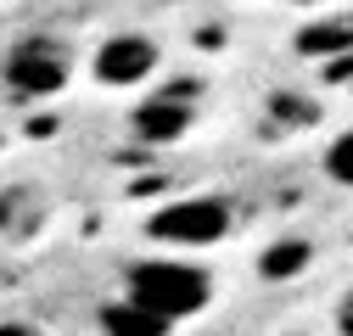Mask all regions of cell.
<instances>
[{
  "mask_svg": "<svg viewBox=\"0 0 353 336\" xmlns=\"http://www.w3.org/2000/svg\"><path fill=\"white\" fill-rule=\"evenodd\" d=\"M0 336H34V325H23V319H0Z\"/></svg>",
  "mask_w": 353,
  "mask_h": 336,
  "instance_id": "obj_11",
  "label": "cell"
},
{
  "mask_svg": "<svg viewBox=\"0 0 353 336\" xmlns=\"http://www.w3.org/2000/svg\"><path fill=\"white\" fill-rule=\"evenodd\" d=\"M325 180L353 191V129H342L331 146H325Z\"/></svg>",
  "mask_w": 353,
  "mask_h": 336,
  "instance_id": "obj_8",
  "label": "cell"
},
{
  "mask_svg": "<svg viewBox=\"0 0 353 336\" xmlns=\"http://www.w3.org/2000/svg\"><path fill=\"white\" fill-rule=\"evenodd\" d=\"M331 45H336V51H347V45H353V28H347V23H325V28H308V34L297 39V51H303V56H325Z\"/></svg>",
  "mask_w": 353,
  "mask_h": 336,
  "instance_id": "obj_9",
  "label": "cell"
},
{
  "mask_svg": "<svg viewBox=\"0 0 353 336\" xmlns=\"http://www.w3.org/2000/svg\"><path fill=\"white\" fill-rule=\"evenodd\" d=\"M185 129H191V107H185L180 96L146 101V107L135 112V135H141V140H157V146H168V140H180Z\"/></svg>",
  "mask_w": 353,
  "mask_h": 336,
  "instance_id": "obj_5",
  "label": "cell"
},
{
  "mask_svg": "<svg viewBox=\"0 0 353 336\" xmlns=\"http://www.w3.org/2000/svg\"><path fill=\"white\" fill-rule=\"evenodd\" d=\"M152 73H157V39H146V34H112L96 51V78L107 90H129V84H141Z\"/></svg>",
  "mask_w": 353,
  "mask_h": 336,
  "instance_id": "obj_4",
  "label": "cell"
},
{
  "mask_svg": "<svg viewBox=\"0 0 353 336\" xmlns=\"http://www.w3.org/2000/svg\"><path fill=\"white\" fill-rule=\"evenodd\" d=\"M68 78H73V56L57 39H23L6 56V84L17 96H28V101H46V96L68 90Z\"/></svg>",
  "mask_w": 353,
  "mask_h": 336,
  "instance_id": "obj_3",
  "label": "cell"
},
{
  "mask_svg": "<svg viewBox=\"0 0 353 336\" xmlns=\"http://www.w3.org/2000/svg\"><path fill=\"white\" fill-rule=\"evenodd\" d=\"M308 258H314V246H308L303 235H286V241H275V246L258 258V275H263V280H286V275L308 269Z\"/></svg>",
  "mask_w": 353,
  "mask_h": 336,
  "instance_id": "obj_7",
  "label": "cell"
},
{
  "mask_svg": "<svg viewBox=\"0 0 353 336\" xmlns=\"http://www.w3.org/2000/svg\"><path fill=\"white\" fill-rule=\"evenodd\" d=\"M336 330H342V336H353V291H347V303L336 308Z\"/></svg>",
  "mask_w": 353,
  "mask_h": 336,
  "instance_id": "obj_10",
  "label": "cell"
},
{
  "mask_svg": "<svg viewBox=\"0 0 353 336\" xmlns=\"http://www.w3.org/2000/svg\"><path fill=\"white\" fill-rule=\"evenodd\" d=\"M101 330L107 336H168L174 325L163 319V314H152V308H141V303H129V297H118V303H101Z\"/></svg>",
  "mask_w": 353,
  "mask_h": 336,
  "instance_id": "obj_6",
  "label": "cell"
},
{
  "mask_svg": "<svg viewBox=\"0 0 353 336\" xmlns=\"http://www.w3.org/2000/svg\"><path fill=\"white\" fill-rule=\"evenodd\" d=\"M236 230V213L225 196H180L157 207V213L146 219V235L157 246H180V252H202V246H219Z\"/></svg>",
  "mask_w": 353,
  "mask_h": 336,
  "instance_id": "obj_2",
  "label": "cell"
},
{
  "mask_svg": "<svg viewBox=\"0 0 353 336\" xmlns=\"http://www.w3.org/2000/svg\"><path fill=\"white\" fill-rule=\"evenodd\" d=\"M123 297L163 314L168 325H180L213 303V280L185 258H135L123 269Z\"/></svg>",
  "mask_w": 353,
  "mask_h": 336,
  "instance_id": "obj_1",
  "label": "cell"
}]
</instances>
